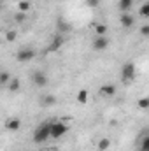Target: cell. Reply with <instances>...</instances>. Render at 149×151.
I'll return each mask as SVG.
<instances>
[{"label":"cell","instance_id":"cell-9","mask_svg":"<svg viewBox=\"0 0 149 151\" xmlns=\"http://www.w3.org/2000/svg\"><path fill=\"white\" fill-rule=\"evenodd\" d=\"M63 42H65V37L62 34H56L53 37V40H51V44H49V51H58L63 46Z\"/></svg>","mask_w":149,"mask_h":151},{"label":"cell","instance_id":"cell-23","mask_svg":"<svg viewBox=\"0 0 149 151\" xmlns=\"http://www.w3.org/2000/svg\"><path fill=\"white\" fill-rule=\"evenodd\" d=\"M140 35H144V37H149V25H144V27H140Z\"/></svg>","mask_w":149,"mask_h":151},{"label":"cell","instance_id":"cell-16","mask_svg":"<svg viewBox=\"0 0 149 151\" xmlns=\"http://www.w3.org/2000/svg\"><path fill=\"white\" fill-rule=\"evenodd\" d=\"M139 150L140 151H149V134H144V135H142L140 144H139Z\"/></svg>","mask_w":149,"mask_h":151},{"label":"cell","instance_id":"cell-3","mask_svg":"<svg viewBox=\"0 0 149 151\" xmlns=\"http://www.w3.org/2000/svg\"><path fill=\"white\" fill-rule=\"evenodd\" d=\"M135 79V63L133 62H126L121 67V81L123 83H132Z\"/></svg>","mask_w":149,"mask_h":151},{"label":"cell","instance_id":"cell-22","mask_svg":"<svg viewBox=\"0 0 149 151\" xmlns=\"http://www.w3.org/2000/svg\"><path fill=\"white\" fill-rule=\"evenodd\" d=\"M0 83H2V84L11 83V76H9V72H5V70H4V72L0 74Z\"/></svg>","mask_w":149,"mask_h":151},{"label":"cell","instance_id":"cell-13","mask_svg":"<svg viewBox=\"0 0 149 151\" xmlns=\"http://www.w3.org/2000/svg\"><path fill=\"white\" fill-rule=\"evenodd\" d=\"M133 2H135V0H119L117 7H119V11H121V12H128V11L132 9Z\"/></svg>","mask_w":149,"mask_h":151},{"label":"cell","instance_id":"cell-17","mask_svg":"<svg viewBox=\"0 0 149 151\" xmlns=\"http://www.w3.org/2000/svg\"><path fill=\"white\" fill-rule=\"evenodd\" d=\"M19 88H21V83H19V79H18V77L11 79V83H9V90H11V91H19Z\"/></svg>","mask_w":149,"mask_h":151},{"label":"cell","instance_id":"cell-25","mask_svg":"<svg viewBox=\"0 0 149 151\" xmlns=\"http://www.w3.org/2000/svg\"><path fill=\"white\" fill-rule=\"evenodd\" d=\"M23 19H25V12H19V14H16V21H19V23H21Z\"/></svg>","mask_w":149,"mask_h":151},{"label":"cell","instance_id":"cell-7","mask_svg":"<svg viewBox=\"0 0 149 151\" xmlns=\"http://www.w3.org/2000/svg\"><path fill=\"white\" fill-rule=\"evenodd\" d=\"M119 23H121V27H123V28H130V27H133L135 19H133V16H132L130 12H121Z\"/></svg>","mask_w":149,"mask_h":151},{"label":"cell","instance_id":"cell-1","mask_svg":"<svg viewBox=\"0 0 149 151\" xmlns=\"http://www.w3.org/2000/svg\"><path fill=\"white\" fill-rule=\"evenodd\" d=\"M51 137V125L49 123H40L37 128L34 130V142L42 144Z\"/></svg>","mask_w":149,"mask_h":151},{"label":"cell","instance_id":"cell-4","mask_svg":"<svg viewBox=\"0 0 149 151\" xmlns=\"http://www.w3.org/2000/svg\"><path fill=\"white\" fill-rule=\"evenodd\" d=\"M34 58H35V49L34 47H21L16 53V60L19 63H27V62H30Z\"/></svg>","mask_w":149,"mask_h":151},{"label":"cell","instance_id":"cell-8","mask_svg":"<svg viewBox=\"0 0 149 151\" xmlns=\"http://www.w3.org/2000/svg\"><path fill=\"white\" fill-rule=\"evenodd\" d=\"M5 128H7L9 132H18V130L21 128V119H19V118H9V119L5 121Z\"/></svg>","mask_w":149,"mask_h":151},{"label":"cell","instance_id":"cell-2","mask_svg":"<svg viewBox=\"0 0 149 151\" xmlns=\"http://www.w3.org/2000/svg\"><path fill=\"white\" fill-rule=\"evenodd\" d=\"M67 132H69V125H67L63 119L51 123V137H53V139H60V137H63Z\"/></svg>","mask_w":149,"mask_h":151},{"label":"cell","instance_id":"cell-24","mask_svg":"<svg viewBox=\"0 0 149 151\" xmlns=\"http://www.w3.org/2000/svg\"><path fill=\"white\" fill-rule=\"evenodd\" d=\"M5 39H7L9 42H12V40H16V32H7V35H5Z\"/></svg>","mask_w":149,"mask_h":151},{"label":"cell","instance_id":"cell-11","mask_svg":"<svg viewBox=\"0 0 149 151\" xmlns=\"http://www.w3.org/2000/svg\"><path fill=\"white\" fill-rule=\"evenodd\" d=\"M100 93L104 97H114L116 95V86L114 84H102L100 86Z\"/></svg>","mask_w":149,"mask_h":151},{"label":"cell","instance_id":"cell-18","mask_svg":"<svg viewBox=\"0 0 149 151\" xmlns=\"http://www.w3.org/2000/svg\"><path fill=\"white\" fill-rule=\"evenodd\" d=\"M139 14H140L142 18H149V2H144V4L140 5V9H139Z\"/></svg>","mask_w":149,"mask_h":151},{"label":"cell","instance_id":"cell-6","mask_svg":"<svg viewBox=\"0 0 149 151\" xmlns=\"http://www.w3.org/2000/svg\"><path fill=\"white\" fill-rule=\"evenodd\" d=\"M32 81H34V84L35 86H39V88H44V86H47V76H46V72H34V76H32Z\"/></svg>","mask_w":149,"mask_h":151},{"label":"cell","instance_id":"cell-21","mask_svg":"<svg viewBox=\"0 0 149 151\" xmlns=\"http://www.w3.org/2000/svg\"><path fill=\"white\" fill-rule=\"evenodd\" d=\"M18 7H19V11H21V12H28V11H30V2L21 0V2L18 4Z\"/></svg>","mask_w":149,"mask_h":151},{"label":"cell","instance_id":"cell-15","mask_svg":"<svg viewBox=\"0 0 149 151\" xmlns=\"http://www.w3.org/2000/svg\"><path fill=\"white\" fill-rule=\"evenodd\" d=\"M40 102H42V106H44V107H49V106L56 104V97H54V95H46V97H42V99H40Z\"/></svg>","mask_w":149,"mask_h":151},{"label":"cell","instance_id":"cell-5","mask_svg":"<svg viewBox=\"0 0 149 151\" xmlns=\"http://www.w3.org/2000/svg\"><path fill=\"white\" fill-rule=\"evenodd\" d=\"M107 47H109V39L105 35H97L93 39V49L95 51H104Z\"/></svg>","mask_w":149,"mask_h":151},{"label":"cell","instance_id":"cell-26","mask_svg":"<svg viewBox=\"0 0 149 151\" xmlns=\"http://www.w3.org/2000/svg\"><path fill=\"white\" fill-rule=\"evenodd\" d=\"M88 4H90V5H91V7H95V5H97V4H98V0H88Z\"/></svg>","mask_w":149,"mask_h":151},{"label":"cell","instance_id":"cell-19","mask_svg":"<svg viewBox=\"0 0 149 151\" xmlns=\"http://www.w3.org/2000/svg\"><path fill=\"white\" fill-rule=\"evenodd\" d=\"M95 34H97V35H105V34H107V25L98 23V25L95 27Z\"/></svg>","mask_w":149,"mask_h":151},{"label":"cell","instance_id":"cell-20","mask_svg":"<svg viewBox=\"0 0 149 151\" xmlns=\"http://www.w3.org/2000/svg\"><path fill=\"white\" fill-rule=\"evenodd\" d=\"M137 106L139 109H149V97H142L137 100Z\"/></svg>","mask_w":149,"mask_h":151},{"label":"cell","instance_id":"cell-10","mask_svg":"<svg viewBox=\"0 0 149 151\" xmlns=\"http://www.w3.org/2000/svg\"><path fill=\"white\" fill-rule=\"evenodd\" d=\"M70 28H72V27H70V23H67L65 19H62V18H60V19H56V34H62V35H63V34L70 32Z\"/></svg>","mask_w":149,"mask_h":151},{"label":"cell","instance_id":"cell-12","mask_svg":"<svg viewBox=\"0 0 149 151\" xmlns=\"http://www.w3.org/2000/svg\"><path fill=\"white\" fill-rule=\"evenodd\" d=\"M77 104H81V106H84V104H88V99H90V91L88 90H79V93H77Z\"/></svg>","mask_w":149,"mask_h":151},{"label":"cell","instance_id":"cell-14","mask_svg":"<svg viewBox=\"0 0 149 151\" xmlns=\"http://www.w3.org/2000/svg\"><path fill=\"white\" fill-rule=\"evenodd\" d=\"M109 146H111V139H109V137H102V139L97 142L98 151H107L109 150Z\"/></svg>","mask_w":149,"mask_h":151}]
</instances>
